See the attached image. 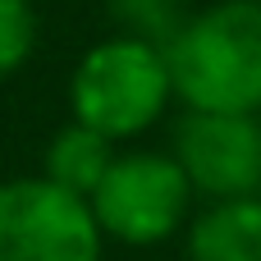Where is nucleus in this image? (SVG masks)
<instances>
[{
	"mask_svg": "<svg viewBox=\"0 0 261 261\" xmlns=\"http://www.w3.org/2000/svg\"><path fill=\"white\" fill-rule=\"evenodd\" d=\"M174 101L211 115H261V0H211L165 46Z\"/></svg>",
	"mask_w": 261,
	"mask_h": 261,
	"instance_id": "1",
	"label": "nucleus"
},
{
	"mask_svg": "<svg viewBox=\"0 0 261 261\" xmlns=\"http://www.w3.org/2000/svg\"><path fill=\"white\" fill-rule=\"evenodd\" d=\"M174 101L170 60L161 46L138 37H106L83 50L69 73V119L119 142L142 138Z\"/></svg>",
	"mask_w": 261,
	"mask_h": 261,
	"instance_id": "2",
	"label": "nucleus"
},
{
	"mask_svg": "<svg viewBox=\"0 0 261 261\" xmlns=\"http://www.w3.org/2000/svg\"><path fill=\"white\" fill-rule=\"evenodd\" d=\"M193 197L197 193L170 151H119L87 206L106 243L156 248L188 229Z\"/></svg>",
	"mask_w": 261,
	"mask_h": 261,
	"instance_id": "3",
	"label": "nucleus"
},
{
	"mask_svg": "<svg viewBox=\"0 0 261 261\" xmlns=\"http://www.w3.org/2000/svg\"><path fill=\"white\" fill-rule=\"evenodd\" d=\"M106 239L83 197L41 174L0 184V261H101Z\"/></svg>",
	"mask_w": 261,
	"mask_h": 261,
	"instance_id": "4",
	"label": "nucleus"
},
{
	"mask_svg": "<svg viewBox=\"0 0 261 261\" xmlns=\"http://www.w3.org/2000/svg\"><path fill=\"white\" fill-rule=\"evenodd\" d=\"M170 156L188 174L193 193L211 202L261 197V115L184 110Z\"/></svg>",
	"mask_w": 261,
	"mask_h": 261,
	"instance_id": "5",
	"label": "nucleus"
},
{
	"mask_svg": "<svg viewBox=\"0 0 261 261\" xmlns=\"http://www.w3.org/2000/svg\"><path fill=\"white\" fill-rule=\"evenodd\" d=\"M188 261H261V197H229L197 211L184 229Z\"/></svg>",
	"mask_w": 261,
	"mask_h": 261,
	"instance_id": "6",
	"label": "nucleus"
},
{
	"mask_svg": "<svg viewBox=\"0 0 261 261\" xmlns=\"http://www.w3.org/2000/svg\"><path fill=\"white\" fill-rule=\"evenodd\" d=\"M115 156H119V147L110 142V138H101V133H92V128H83V124H64L50 142H46V156H41V179H50L55 188H64V193H73V197H92L96 188H101V179H106V170L115 165Z\"/></svg>",
	"mask_w": 261,
	"mask_h": 261,
	"instance_id": "7",
	"label": "nucleus"
},
{
	"mask_svg": "<svg viewBox=\"0 0 261 261\" xmlns=\"http://www.w3.org/2000/svg\"><path fill=\"white\" fill-rule=\"evenodd\" d=\"M106 14L115 18L119 37H138V41H151L165 50L193 9H188V0H106Z\"/></svg>",
	"mask_w": 261,
	"mask_h": 261,
	"instance_id": "8",
	"label": "nucleus"
},
{
	"mask_svg": "<svg viewBox=\"0 0 261 261\" xmlns=\"http://www.w3.org/2000/svg\"><path fill=\"white\" fill-rule=\"evenodd\" d=\"M41 41V14L32 0H0V83L18 78Z\"/></svg>",
	"mask_w": 261,
	"mask_h": 261,
	"instance_id": "9",
	"label": "nucleus"
}]
</instances>
